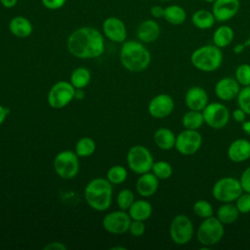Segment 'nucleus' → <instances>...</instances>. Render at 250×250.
I'll list each match as a JSON object with an SVG mask.
<instances>
[{"mask_svg":"<svg viewBox=\"0 0 250 250\" xmlns=\"http://www.w3.org/2000/svg\"><path fill=\"white\" fill-rule=\"evenodd\" d=\"M241 124H242L241 125L242 130L245 132V134L250 136V120H245Z\"/></svg>","mask_w":250,"mask_h":250,"instance_id":"de8ad7c7","label":"nucleus"},{"mask_svg":"<svg viewBox=\"0 0 250 250\" xmlns=\"http://www.w3.org/2000/svg\"><path fill=\"white\" fill-rule=\"evenodd\" d=\"M135 201V195L132 190L128 188L121 189L116 197V202L121 210H128L132 203Z\"/></svg>","mask_w":250,"mask_h":250,"instance_id":"f704fd0d","label":"nucleus"},{"mask_svg":"<svg viewBox=\"0 0 250 250\" xmlns=\"http://www.w3.org/2000/svg\"><path fill=\"white\" fill-rule=\"evenodd\" d=\"M227 154L229 159L235 163L250 159V141L243 138L234 140L229 146Z\"/></svg>","mask_w":250,"mask_h":250,"instance_id":"6ab92c4d","label":"nucleus"},{"mask_svg":"<svg viewBox=\"0 0 250 250\" xmlns=\"http://www.w3.org/2000/svg\"><path fill=\"white\" fill-rule=\"evenodd\" d=\"M243 191L250 192V166L247 167L241 174L239 179Z\"/></svg>","mask_w":250,"mask_h":250,"instance_id":"ea45409f","label":"nucleus"},{"mask_svg":"<svg viewBox=\"0 0 250 250\" xmlns=\"http://www.w3.org/2000/svg\"><path fill=\"white\" fill-rule=\"evenodd\" d=\"M151 171L159 180H167L173 174V168L171 164L165 160H159L154 162Z\"/></svg>","mask_w":250,"mask_h":250,"instance_id":"2f4dec72","label":"nucleus"},{"mask_svg":"<svg viewBox=\"0 0 250 250\" xmlns=\"http://www.w3.org/2000/svg\"><path fill=\"white\" fill-rule=\"evenodd\" d=\"M103 32L112 42L123 43L127 38V29L123 21L117 17H108L103 22Z\"/></svg>","mask_w":250,"mask_h":250,"instance_id":"2eb2a0df","label":"nucleus"},{"mask_svg":"<svg viewBox=\"0 0 250 250\" xmlns=\"http://www.w3.org/2000/svg\"><path fill=\"white\" fill-rule=\"evenodd\" d=\"M204 123L213 129L225 128L230 118L229 108L222 103L208 104L202 110Z\"/></svg>","mask_w":250,"mask_h":250,"instance_id":"9b49d317","label":"nucleus"},{"mask_svg":"<svg viewBox=\"0 0 250 250\" xmlns=\"http://www.w3.org/2000/svg\"><path fill=\"white\" fill-rule=\"evenodd\" d=\"M66 46L69 53L75 58L95 59L104 52V39L97 28L82 26L69 34Z\"/></svg>","mask_w":250,"mask_h":250,"instance_id":"f257e3e1","label":"nucleus"},{"mask_svg":"<svg viewBox=\"0 0 250 250\" xmlns=\"http://www.w3.org/2000/svg\"><path fill=\"white\" fill-rule=\"evenodd\" d=\"M216 19L212 11L206 9H199L191 15V23L198 29H209L214 26Z\"/></svg>","mask_w":250,"mask_h":250,"instance_id":"393cba45","label":"nucleus"},{"mask_svg":"<svg viewBox=\"0 0 250 250\" xmlns=\"http://www.w3.org/2000/svg\"><path fill=\"white\" fill-rule=\"evenodd\" d=\"M153 141L162 150H170L175 147L176 136L169 128H159L154 132Z\"/></svg>","mask_w":250,"mask_h":250,"instance_id":"b1692460","label":"nucleus"},{"mask_svg":"<svg viewBox=\"0 0 250 250\" xmlns=\"http://www.w3.org/2000/svg\"><path fill=\"white\" fill-rule=\"evenodd\" d=\"M164 8L160 5H154L150 8V15L154 19H160L164 16Z\"/></svg>","mask_w":250,"mask_h":250,"instance_id":"37998d69","label":"nucleus"},{"mask_svg":"<svg viewBox=\"0 0 250 250\" xmlns=\"http://www.w3.org/2000/svg\"><path fill=\"white\" fill-rule=\"evenodd\" d=\"M239 211L232 202H226L220 205L216 212V217L224 224L229 225L234 223L239 216Z\"/></svg>","mask_w":250,"mask_h":250,"instance_id":"bb28decb","label":"nucleus"},{"mask_svg":"<svg viewBox=\"0 0 250 250\" xmlns=\"http://www.w3.org/2000/svg\"><path fill=\"white\" fill-rule=\"evenodd\" d=\"M244 49H245V47L243 46V44L242 43H238V44H236L234 47H233V52L235 53V54H240V53H242L243 51H244Z\"/></svg>","mask_w":250,"mask_h":250,"instance_id":"09e8293b","label":"nucleus"},{"mask_svg":"<svg viewBox=\"0 0 250 250\" xmlns=\"http://www.w3.org/2000/svg\"><path fill=\"white\" fill-rule=\"evenodd\" d=\"M240 89V84L234 77L225 76L217 81L214 92L219 100L229 102L237 97Z\"/></svg>","mask_w":250,"mask_h":250,"instance_id":"f3484780","label":"nucleus"},{"mask_svg":"<svg viewBox=\"0 0 250 250\" xmlns=\"http://www.w3.org/2000/svg\"><path fill=\"white\" fill-rule=\"evenodd\" d=\"M240 9L239 0H216L212 4V13L216 21L225 22L236 16Z\"/></svg>","mask_w":250,"mask_h":250,"instance_id":"dca6fc26","label":"nucleus"},{"mask_svg":"<svg viewBox=\"0 0 250 250\" xmlns=\"http://www.w3.org/2000/svg\"><path fill=\"white\" fill-rule=\"evenodd\" d=\"M190 62L202 72H212L222 65L223 52L214 44L203 45L191 53Z\"/></svg>","mask_w":250,"mask_h":250,"instance_id":"20e7f679","label":"nucleus"},{"mask_svg":"<svg viewBox=\"0 0 250 250\" xmlns=\"http://www.w3.org/2000/svg\"><path fill=\"white\" fill-rule=\"evenodd\" d=\"M209 97L205 89L200 86L190 87L185 95V104L188 109L202 111L209 104Z\"/></svg>","mask_w":250,"mask_h":250,"instance_id":"a211bd4d","label":"nucleus"},{"mask_svg":"<svg viewBox=\"0 0 250 250\" xmlns=\"http://www.w3.org/2000/svg\"><path fill=\"white\" fill-rule=\"evenodd\" d=\"M160 32V25L156 21L146 20L140 23L137 29V37L143 43H152L158 39Z\"/></svg>","mask_w":250,"mask_h":250,"instance_id":"412c9836","label":"nucleus"},{"mask_svg":"<svg viewBox=\"0 0 250 250\" xmlns=\"http://www.w3.org/2000/svg\"><path fill=\"white\" fill-rule=\"evenodd\" d=\"M242 192L243 189L239 180L229 176L220 178L212 188L213 197L222 203L234 202Z\"/></svg>","mask_w":250,"mask_h":250,"instance_id":"423d86ee","label":"nucleus"},{"mask_svg":"<svg viewBox=\"0 0 250 250\" xmlns=\"http://www.w3.org/2000/svg\"><path fill=\"white\" fill-rule=\"evenodd\" d=\"M163 19L173 25H180L187 20L186 10L179 5H169L164 8Z\"/></svg>","mask_w":250,"mask_h":250,"instance_id":"cd10ccee","label":"nucleus"},{"mask_svg":"<svg viewBox=\"0 0 250 250\" xmlns=\"http://www.w3.org/2000/svg\"><path fill=\"white\" fill-rule=\"evenodd\" d=\"M235 79L242 87L250 85V64L249 63H241L236 67Z\"/></svg>","mask_w":250,"mask_h":250,"instance_id":"c9c22d12","label":"nucleus"},{"mask_svg":"<svg viewBox=\"0 0 250 250\" xmlns=\"http://www.w3.org/2000/svg\"><path fill=\"white\" fill-rule=\"evenodd\" d=\"M129 231L133 236H136V237L142 236L146 231V226L144 224V221L132 220L129 227Z\"/></svg>","mask_w":250,"mask_h":250,"instance_id":"58836bf2","label":"nucleus"},{"mask_svg":"<svg viewBox=\"0 0 250 250\" xmlns=\"http://www.w3.org/2000/svg\"><path fill=\"white\" fill-rule=\"evenodd\" d=\"M234 39L233 29L227 24H222L215 29L213 32L212 40L213 44L219 48H225L231 44Z\"/></svg>","mask_w":250,"mask_h":250,"instance_id":"a878e982","label":"nucleus"},{"mask_svg":"<svg viewBox=\"0 0 250 250\" xmlns=\"http://www.w3.org/2000/svg\"><path fill=\"white\" fill-rule=\"evenodd\" d=\"M45 250H65L66 246L62 242H51L44 246Z\"/></svg>","mask_w":250,"mask_h":250,"instance_id":"c03bdc74","label":"nucleus"},{"mask_svg":"<svg viewBox=\"0 0 250 250\" xmlns=\"http://www.w3.org/2000/svg\"><path fill=\"white\" fill-rule=\"evenodd\" d=\"M54 168L57 175L62 179L74 178L79 171L78 155L72 150H62L54 159Z\"/></svg>","mask_w":250,"mask_h":250,"instance_id":"1a4fd4ad","label":"nucleus"},{"mask_svg":"<svg viewBox=\"0 0 250 250\" xmlns=\"http://www.w3.org/2000/svg\"><path fill=\"white\" fill-rule=\"evenodd\" d=\"M131 221L129 213L120 209L107 213L103 219V227L109 233L122 234L129 230Z\"/></svg>","mask_w":250,"mask_h":250,"instance_id":"ddd939ff","label":"nucleus"},{"mask_svg":"<svg viewBox=\"0 0 250 250\" xmlns=\"http://www.w3.org/2000/svg\"><path fill=\"white\" fill-rule=\"evenodd\" d=\"M175 103L168 94H158L153 97L147 105L148 113L156 119H162L169 116L174 110Z\"/></svg>","mask_w":250,"mask_h":250,"instance_id":"4468645a","label":"nucleus"},{"mask_svg":"<svg viewBox=\"0 0 250 250\" xmlns=\"http://www.w3.org/2000/svg\"><path fill=\"white\" fill-rule=\"evenodd\" d=\"M10 32L19 38H26L33 31L31 21L23 16H16L9 21Z\"/></svg>","mask_w":250,"mask_h":250,"instance_id":"4be33fe9","label":"nucleus"},{"mask_svg":"<svg viewBox=\"0 0 250 250\" xmlns=\"http://www.w3.org/2000/svg\"><path fill=\"white\" fill-rule=\"evenodd\" d=\"M67 0H41L42 5L49 10H58L65 5Z\"/></svg>","mask_w":250,"mask_h":250,"instance_id":"a19ab883","label":"nucleus"},{"mask_svg":"<svg viewBox=\"0 0 250 250\" xmlns=\"http://www.w3.org/2000/svg\"><path fill=\"white\" fill-rule=\"evenodd\" d=\"M202 136L197 130L185 129L176 136L175 148L183 155H192L202 146Z\"/></svg>","mask_w":250,"mask_h":250,"instance_id":"f8f14e48","label":"nucleus"},{"mask_svg":"<svg viewBox=\"0 0 250 250\" xmlns=\"http://www.w3.org/2000/svg\"><path fill=\"white\" fill-rule=\"evenodd\" d=\"M10 113V109L0 104V125L5 121L7 115Z\"/></svg>","mask_w":250,"mask_h":250,"instance_id":"49530a36","label":"nucleus"},{"mask_svg":"<svg viewBox=\"0 0 250 250\" xmlns=\"http://www.w3.org/2000/svg\"><path fill=\"white\" fill-rule=\"evenodd\" d=\"M159 179L151 172L142 174L136 183V189L143 197L152 196L158 189Z\"/></svg>","mask_w":250,"mask_h":250,"instance_id":"aec40b11","label":"nucleus"},{"mask_svg":"<svg viewBox=\"0 0 250 250\" xmlns=\"http://www.w3.org/2000/svg\"><path fill=\"white\" fill-rule=\"evenodd\" d=\"M192 209H193L194 214L201 219L211 217L214 214L213 206L211 205V203L209 201L204 200V199H199V200L195 201L192 206Z\"/></svg>","mask_w":250,"mask_h":250,"instance_id":"72a5a7b5","label":"nucleus"},{"mask_svg":"<svg viewBox=\"0 0 250 250\" xmlns=\"http://www.w3.org/2000/svg\"><path fill=\"white\" fill-rule=\"evenodd\" d=\"M91 81V72L88 68L80 66L70 74V83L75 89H84Z\"/></svg>","mask_w":250,"mask_h":250,"instance_id":"c85d7f7f","label":"nucleus"},{"mask_svg":"<svg viewBox=\"0 0 250 250\" xmlns=\"http://www.w3.org/2000/svg\"><path fill=\"white\" fill-rule=\"evenodd\" d=\"M84 98V91L83 89H75V96H74V99H77V100H81Z\"/></svg>","mask_w":250,"mask_h":250,"instance_id":"8fccbe9b","label":"nucleus"},{"mask_svg":"<svg viewBox=\"0 0 250 250\" xmlns=\"http://www.w3.org/2000/svg\"><path fill=\"white\" fill-rule=\"evenodd\" d=\"M75 88L70 82L59 81L50 89L47 97L49 105L53 108H62L74 99Z\"/></svg>","mask_w":250,"mask_h":250,"instance_id":"9d476101","label":"nucleus"},{"mask_svg":"<svg viewBox=\"0 0 250 250\" xmlns=\"http://www.w3.org/2000/svg\"><path fill=\"white\" fill-rule=\"evenodd\" d=\"M96 150V143L92 138L83 137L75 145V153L78 157H88Z\"/></svg>","mask_w":250,"mask_h":250,"instance_id":"7c9ffc66","label":"nucleus"},{"mask_svg":"<svg viewBox=\"0 0 250 250\" xmlns=\"http://www.w3.org/2000/svg\"><path fill=\"white\" fill-rule=\"evenodd\" d=\"M128 210L132 220H138V221H144V222L147 220L152 214L151 204L145 199L135 200Z\"/></svg>","mask_w":250,"mask_h":250,"instance_id":"5701e85b","label":"nucleus"},{"mask_svg":"<svg viewBox=\"0 0 250 250\" xmlns=\"http://www.w3.org/2000/svg\"><path fill=\"white\" fill-rule=\"evenodd\" d=\"M126 160L129 168L139 175L149 172L154 163L149 149L142 145H136L129 148Z\"/></svg>","mask_w":250,"mask_h":250,"instance_id":"0eeeda50","label":"nucleus"},{"mask_svg":"<svg viewBox=\"0 0 250 250\" xmlns=\"http://www.w3.org/2000/svg\"><path fill=\"white\" fill-rule=\"evenodd\" d=\"M236 100L238 107L243 109L247 115H250V85L240 89Z\"/></svg>","mask_w":250,"mask_h":250,"instance_id":"e433bc0d","label":"nucleus"},{"mask_svg":"<svg viewBox=\"0 0 250 250\" xmlns=\"http://www.w3.org/2000/svg\"><path fill=\"white\" fill-rule=\"evenodd\" d=\"M182 123L185 129L198 130L204 123L202 111L189 109L184 114L182 118Z\"/></svg>","mask_w":250,"mask_h":250,"instance_id":"c756f323","label":"nucleus"},{"mask_svg":"<svg viewBox=\"0 0 250 250\" xmlns=\"http://www.w3.org/2000/svg\"><path fill=\"white\" fill-rule=\"evenodd\" d=\"M235 206L240 214L250 213V192L243 191L234 201Z\"/></svg>","mask_w":250,"mask_h":250,"instance_id":"4c0bfd02","label":"nucleus"},{"mask_svg":"<svg viewBox=\"0 0 250 250\" xmlns=\"http://www.w3.org/2000/svg\"><path fill=\"white\" fill-rule=\"evenodd\" d=\"M18 1L19 0H0V4L6 9H11L18 4Z\"/></svg>","mask_w":250,"mask_h":250,"instance_id":"a18cd8bd","label":"nucleus"},{"mask_svg":"<svg viewBox=\"0 0 250 250\" xmlns=\"http://www.w3.org/2000/svg\"><path fill=\"white\" fill-rule=\"evenodd\" d=\"M87 204L96 211H105L112 200V187L107 179L95 178L91 180L84 189Z\"/></svg>","mask_w":250,"mask_h":250,"instance_id":"7ed1b4c3","label":"nucleus"},{"mask_svg":"<svg viewBox=\"0 0 250 250\" xmlns=\"http://www.w3.org/2000/svg\"><path fill=\"white\" fill-rule=\"evenodd\" d=\"M243 44V46L246 48V47H250V33H249V36H248V38L242 43Z\"/></svg>","mask_w":250,"mask_h":250,"instance_id":"3c124183","label":"nucleus"},{"mask_svg":"<svg viewBox=\"0 0 250 250\" xmlns=\"http://www.w3.org/2000/svg\"><path fill=\"white\" fill-rule=\"evenodd\" d=\"M161 1H163V2H169V1H172V0H161Z\"/></svg>","mask_w":250,"mask_h":250,"instance_id":"864d4df0","label":"nucleus"},{"mask_svg":"<svg viewBox=\"0 0 250 250\" xmlns=\"http://www.w3.org/2000/svg\"><path fill=\"white\" fill-rule=\"evenodd\" d=\"M151 55L141 41L127 40L120 51L121 64L131 72L144 71L150 63Z\"/></svg>","mask_w":250,"mask_h":250,"instance_id":"f03ea898","label":"nucleus"},{"mask_svg":"<svg viewBox=\"0 0 250 250\" xmlns=\"http://www.w3.org/2000/svg\"><path fill=\"white\" fill-rule=\"evenodd\" d=\"M225 234L224 224L214 216L203 219L196 229V238L204 247H211L221 241Z\"/></svg>","mask_w":250,"mask_h":250,"instance_id":"39448f33","label":"nucleus"},{"mask_svg":"<svg viewBox=\"0 0 250 250\" xmlns=\"http://www.w3.org/2000/svg\"><path fill=\"white\" fill-rule=\"evenodd\" d=\"M246 115H247V113H246L243 109H241L240 107L235 108V109L231 112V117H232L236 122H238V123H242L243 121H245V120H246Z\"/></svg>","mask_w":250,"mask_h":250,"instance_id":"79ce46f5","label":"nucleus"},{"mask_svg":"<svg viewBox=\"0 0 250 250\" xmlns=\"http://www.w3.org/2000/svg\"><path fill=\"white\" fill-rule=\"evenodd\" d=\"M169 234L175 244L180 246L188 244L194 234V227L191 220L184 214L176 215L171 221Z\"/></svg>","mask_w":250,"mask_h":250,"instance_id":"6e6552de","label":"nucleus"},{"mask_svg":"<svg viewBox=\"0 0 250 250\" xmlns=\"http://www.w3.org/2000/svg\"><path fill=\"white\" fill-rule=\"evenodd\" d=\"M206 3H211V4H213L216 0H204Z\"/></svg>","mask_w":250,"mask_h":250,"instance_id":"603ef678","label":"nucleus"},{"mask_svg":"<svg viewBox=\"0 0 250 250\" xmlns=\"http://www.w3.org/2000/svg\"><path fill=\"white\" fill-rule=\"evenodd\" d=\"M127 170L121 165H114L110 167L106 173V179L114 185H119L127 179Z\"/></svg>","mask_w":250,"mask_h":250,"instance_id":"473e14b6","label":"nucleus"}]
</instances>
